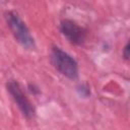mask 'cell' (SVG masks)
Here are the masks:
<instances>
[{
    "mask_svg": "<svg viewBox=\"0 0 130 130\" xmlns=\"http://www.w3.org/2000/svg\"><path fill=\"white\" fill-rule=\"evenodd\" d=\"M51 61L54 67L65 77L69 79L78 78V64L75 59L59 47H53L51 52Z\"/></svg>",
    "mask_w": 130,
    "mask_h": 130,
    "instance_id": "obj_2",
    "label": "cell"
},
{
    "mask_svg": "<svg viewBox=\"0 0 130 130\" xmlns=\"http://www.w3.org/2000/svg\"><path fill=\"white\" fill-rule=\"evenodd\" d=\"M77 91L79 92L80 95L84 96V98H87L89 94H90V90H89V87L86 85V84H79L77 86Z\"/></svg>",
    "mask_w": 130,
    "mask_h": 130,
    "instance_id": "obj_5",
    "label": "cell"
},
{
    "mask_svg": "<svg viewBox=\"0 0 130 130\" xmlns=\"http://www.w3.org/2000/svg\"><path fill=\"white\" fill-rule=\"evenodd\" d=\"M28 88H29L30 92H32V93H39V92H40L39 88L35 87V85H31V84H29V85H28Z\"/></svg>",
    "mask_w": 130,
    "mask_h": 130,
    "instance_id": "obj_7",
    "label": "cell"
},
{
    "mask_svg": "<svg viewBox=\"0 0 130 130\" xmlns=\"http://www.w3.org/2000/svg\"><path fill=\"white\" fill-rule=\"evenodd\" d=\"M123 56L126 60H130V40L127 42V44L124 47L123 50Z\"/></svg>",
    "mask_w": 130,
    "mask_h": 130,
    "instance_id": "obj_6",
    "label": "cell"
},
{
    "mask_svg": "<svg viewBox=\"0 0 130 130\" xmlns=\"http://www.w3.org/2000/svg\"><path fill=\"white\" fill-rule=\"evenodd\" d=\"M5 17L7 24L16 42L25 50H35L36 49L35 40L30 35L28 27L19 17V15L13 11H9L6 13Z\"/></svg>",
    "mask_w": 130,
    "mask_h": 130,
    "instance_id": "obj_1",
    "label": "cell"
},
{
    "mask_svg": "<svg viewBox=\"0 0 130 130\" xmlns=\"http://www.w3.org/2000/svg\"><path fill=\"white\" fill-rule=\"evenodd\" d=\"M6 88L22 115L26 119H32L36 115V109L30 101L27 99L25 93L22 91L19 83L15 80H10L6 83Z\"/></svg>",
    "mask_w": 130,
    "mask_h": 130,
    "instance_id": "obj_3",
    "label": "cell"
},
{
    "mask_svg": "<svg viewBox=\"0 0 130 130\" xmlns=\"http://www.w3.org/2000/svg\"><path fill=\"white\" fill-rule=\"evenodd\" d=\"M60 31L73 45H82L86 39V31L71 19H63L60 23Z\"/></svg>",
    "mask_w": 130,
    "mask_h": 130,
    "instance_id": "obj_4",
    "label": "cell"
}]
</instances>
